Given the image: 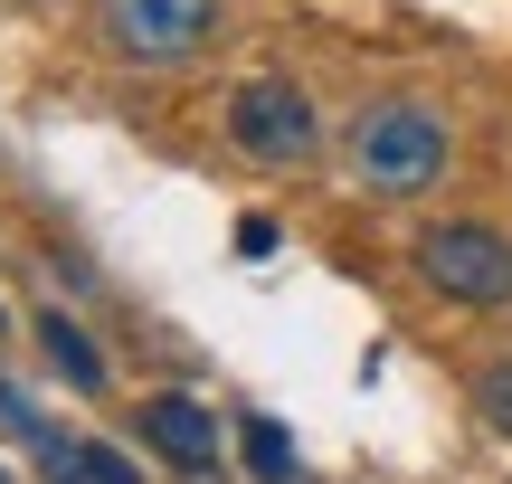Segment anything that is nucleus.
I'll return each mask as SVG.
<instances>
[{"label": "nucleus", "mask_w": 512, "mask_h": 484, "mask_svg": "<svg viewBox=\"0 0 512 484\" xmlns=\"http://www.w3.org/2000/svg\"><path fill=\"white\" fill-rule=\"evenodd\" d=\"M238 456H247L256 484H294V437L275 428V418H247V428H238Z\"/></svg>", "instance_id": "nucleus-7"}, {"label": "nucleus", "mask_w": 512, "mask_h": 484, "mask_svg": "<svg viewBox=\"0 0 512 484\" xmlns=\"http://www.w3.org/2000/svg\"><path fill=\"white\" fill-rule=\"evenodd\" d=\"M228 133H238L247 162H275V171H285V162H304V152H313V133H323V124H313V95L294 86V76H247V86L228 95Z\"/></svg>", "instance_id": "nucleus-4"}, {"label": "nucleus", "mask_w": 512, "mask_h": 484, "mask_svg": "<svg viewBox=\"0 0 512 484\" xmlns=\"http://www.w3.org/2000/svg\"><path fill=\"white\" fill-rule=\"evenodd\" d=\"M143 447L171 456L181 475H209L219 466V409H200V399H181V390L143 399Z\"/></svg>", "instance_id": "nucleus-5"}, {"label": "nucleus", "mask_w": 512, "mask_h": 484, "mask_svg": "<svg viewBox=\"0 0 512 484\" xmlns=\"http://www.w3.org/2000/svg\"><path fill=\"white\" fill-rule=\"evenodd\" d=\"M48 466H57V484H133V466L114 447H67V437H48Z\"/></svg>", "instance_id": "nucleus-8"}, {"label": "nucleus", "mask_w": 512, "mask_h": 484, "mask_svg": "<svg viewBox=\"0 0 512 484\" xmlns=\"http://www.w3.org/2000/svg\"><path fill=\"white\" fill-rule=\"evenodd\" d=\"M219 29V0H95V38L124 67H190Z\"/></svg>", "instance_id": "nucleus-3"}, {"label": "nucleus", "mask_w": 512, "mask_h": 484, "mask_svg": "<svg viewBox=\"0 0 512 484\" xmlns=\"http://www.w3.org/2000/svg\"><path fill=\"white\" fill-rule=\"evenodd\" d=\"M475 409H484V418H494V428L512 437V352H503V361H484V371H475Z\"/></svg>", "instance_id": "nucleus-9"}, {"label": "nucleus", "mask_w": 512, "mask_h": 484, "mask_svg": "<svg viewBox=\"0 0 512 484\" xmlns=\"http://www.w3.org/2000/svg\"><path fill=\"white\" fill-rule=\"evenodd\" d=\"M38 342H48V361H57L67 380H76V390H105V361H95V342L76 333L67 314H38Z\"/></svg>", "instance_id": "nucleus-6"}, {"label": "nucleus", "mask_w": 512, "mask_h": 484, "mask_svg": "<svg viewBox=\"0 0 512 484\" xmlns=\"http://www.w3.org/2000/svg\"><path fill=\"white\" fill-rule=\"evenodd\" d=\"M446 124L418 105V95H380V105H361L351 114V133H342V171H351V190H370V200H418V190H437L446 181Z\"/></svg>", "instance_id": "nucleus-1"}, {"label": "nucleus", "mask_w": 512, "mask_h": 484, "mask_svg": "<svg viewBox=\"0 0 512 484\" xmlns=\"http://www.w3.org/2000/svg\"><path fill=\"white\" fill-rule=\"evenodd\" d=\"M418 285L446 304H475V314H494V304H512V238L494 219H437L418 228Z\"/></svg>", "instance_id": "nucleus-2"}]
</instances>
